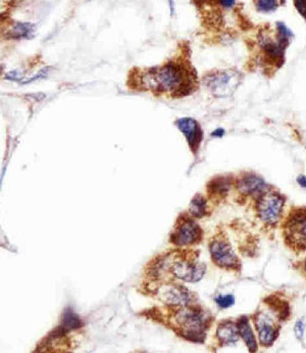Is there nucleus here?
Returning a JSON list of instances; mask_svg holds the SVG:
<instances>
[{
	"mask_svg": "<svg viewBox=\"0 0 306 353\" xmlns=\"http://www.w3.org/2000/svg\"><path fill=\"white\" fill-rule=\"evenodd\" d=\"M183 69L174 64H166L159 68H154L146 72L142 77V83L146 89L157 92L176 91V94H185L190 89L189 82Z\"/></svg>",
	"mask_w": 306,
	"mask_h": 353,
	"instance_id": "nucleus-1",
	"label": "nucleus"
},
{
	"mask_svg": "<svg viewBox=\"0 0 306 353\" xmlns=\"http://www.w3.org/2000/svg\"><path fill=\"white\" fill-rule=\"evenodd\" d=\"M176 325L184 332V336L191 340L201 341L204 337L206 317L196 308L185 307L175 314Z\"/></svg>",
	"mask_w": 306,
	"mask_h": 353,
	"instance_id": "nucleus-2",
	"label": "nucleus"
},
{
	"mask_svg": "<svg viewBox=\"0 0 306 353\" xmlns=\"http://www.w3.org/2000/svg\"><path fill=\"white\" fill-rule=\"evenodd\" d=\"M203 82L205 86L217 97H228L231 96L241 82V76L238 72L218 71L208 74Z\"/></svg>",
	"mask_w": 306,
	"mask_h": 353,
	"instance_id": "nucleus-3",
	"label": "nucleus"
},
{
	"mask_svg": "<svg viewBox=\"0 0 306 353\" xmlns=\"http://www.w3.org/2000/svg\"><path fill=\"white\" fill-rule=\"evenodd\" d=\"M285 200L284 198L273 191L261 195L257 201V214L261 221L266 224L274 225L279 222Z\"/></svg>",
	"mask_w": 306,
	"mask_h": 353,
	"instance_id": "nucleus-4",
	"label": "nucleus"
},
{
	"mask_svg": "<svg viewBox=\"0 0 306 353\" xmlns=\"http://www.w3.org/2000/svg\"><path fill=\"white\" fill-rule=\"evenodd\" d=\"M285 238L289 245L299 249L306 247V212L292 214L285 223Z\"/></svg>",
	"mask_w": 306,
	"mask_h": 353,
	"instance_id": "nucleus-5",
	"label": "nucleus"
},
{
	"mask_svg": "<svg viewBox=\"0 0 306 353\" xmlns=\"http://www.w3.org/2000/svg\"><path fill=\"white\" fill-rule=\"evenodd\" d=\"M254 324L258 333V339L262 346H272L279 335V328L275 319L265 311L255 314Z\"/></svg>",
	"mask_w": 306,
	"mask_h": 353,
	"instance_id": "nucleus-6",
	"label": "nucleus"
},
{
	"mask_svg": "<svg viewBox=\"0 0 306 353\" xmlns=\"http://www.w3.org/2000/svg\"><path fill=\"white\" fill-rule=\"evenodd\" d=\"M209 251L214 262L224 268H235L239 264L237 255L226 239H215L209 246Z\"/></svg>",
	"mask_w": 306,
	"mask_h": 353,
	"instance_id": "nucleus-7",
	"label": "nucleus"
},
{
	"mask_svg": "<svg viewBox=\"0 0 306 353\" xmlns=\"http://www.w3.org/2000/svg\"><path fill=\"white\" fill-rule=\"evenodd\" d=\"M157 296L163 303L176 306H186L192 299V295L187 289L182 286L170 284L158 288Z\"/></svg>",
	"mask_w": 306,
	"mask_h": 353,
	"instance_id": "nucleus-8",
	"label": "nucleus"
},
{
	"mask_svg": "<svg viewBox=\"0 0 306 353\" xmlns=\"http://www.w3.org/2000/svg\"><path fill=\"white\" fill-rule=\"evenodd\" d=\"M199 240H201V228L192 220L179 223L171 236V242L178 246L192 245Z\"/></svg>",
	"mask_w": 306,
	"mask_h": 353,
	"instance_id": "nucleus-9",
	"label": "nucleus"
},
{
	"mask_svg": "<svg viewBox=\"0 0 306 353\" xmlns=\"http://www.w3.org/2000/svg\"><path fill=\"white\" fill-rule=\"evenodd\" d=\"M205 265L190 260H179L171 266V272L176 277L189 283L200 280L205 273Z\"/></svg>",
	"mask_w": 306,
	"mask_h": 353,
	"instance_id": "nucleus-10",
	"label": "nucleus"
},
{
	"mask_svg": "<svg viewBox=\"0 0 306 353\" xmlns=\"http://www.w3.org/2000/svg\"><path fill=\"white\" fill-rule=\"evenodd\" d=\"M176 125L185 135L190 149L196 152L202 139V131L197 121L192 118H182L176 122Z\"/></svg>",
	"mask_w": 306,
	"mask_h": 353,
	"instance_id": "nucleus-11",
	"label": "nucleus"
},
{
	"mask_svg": "<svg viewBox=\"0 0 306 353\" xmlns=\"http://www.w3.org/2000/svg\"><path fill=\"white\" fill-rule=\"evenodd\" d=\"M238 188L244 195L256 196L261 195L266 188L265 181L260 177L247 174L242 177L238 181Z\"/></svg>",
	"mask_w": 306,
	"mask_h": 353,
	"instance_id": "nucleus-12",
	"label": "nucleus"
},
{
	"mask_svg": "<svg viewBox=\"0 0 306 353\" xmlns=\"http://www.w3.org/2000/svg\"><path fill=\"white\" fill-rule=\"evenodd\" d=\"M217 337L222 345L235 344L239 339L238 326H236L234 323L230 321L223 322L222 324H220L218 328Z\"/></svg>",
	"mask_w": 306,
	"mask_h": 353,
	"instance_id": "nucleus-13",
	"label": "nucleus"
},
{
	"mask_svg": "<svg viewBox=\"0 0 306 353\" xmlns=\"http://www.w3.org/2000/svg\"><path fill=\"white\" fill-rule=\"evenodd\" d=\"M36 26L32 23L17 22L8 32L7 37L12 39H31L35 35Z\"/></svg>",
	"mask_w": 306,
	"mask_h": 353,
	"instance_id": "nucleus-14",
	"label": "nucleus"
},
{
	"mask_svg": "<svg viewBox=\"0 0 306 353\" xmlns=\"http://www.w3.org/2000/svg\"><path fill=\"white\" fill-rule=\"evenodd\" d=\"M238 330H239V335L242 337L244 342L246 343L249 351L254 352L257 350V343L256 339L253 335V332L251 330V327L249 325L248 319L247 317H241L237 324Z\"/></svg>",
	"mask_w": 306,
	"mask_h": 353,
	"instance_id": "nucleus-15",
	"label": "nucleus"
},
{
	"mask_svg": "<svg viewBox=\"0 0 306 353\" xmlns=\"http://www.w3.org/2000/svg\"><path fill=\"white\" fill-rule=\"evenodd\" d=\"M81 325L82 324H81L79 316L74 311H72L71 309H68L67 311H65V313L63 315L61 332L64 333V332L70 331V330H76L81 327Z\"/></svg>",
	"mask_w": 306,
	"mask_h": 353,
	"instance_id": "nucleus-16",
	"label": "nucleus"
},
{
	"mask_svg": "<svg viewBox=\"0 0 306 353\" xmlns=\"http://www.w3.org/2000/svg\"><path fill=\"white\" fill-rule=\"evenodd\" d=\"M189 211L191 213V215L195 216V217H203L204 215H206V211H207V204L205 199L200 196V195H196L191 203H190V207H189Z\"/></svg>",
	"mask_w": 306,
	"mask_h": 353,
	"instance_id": "nucleus-17",
	"label": "nucleus"
},
{
	"mask_svg": "<svg viewBox=\"0 0 306 353\" xmlns=\"http://www.w3.org/2000/svg\"><path fill=\"white\" fill-rule=\"evenodd\" d=\"M231 182L226 177H218L209 183L208 189L213 195L224 196L229 191Z\"/></svg>",
	"mask_w": 306,
	"mask_h": 353,
	"instance_id": "nucleus-18",
	"label": "nucleus"
},
{
	"mask_svg": "<svg viewBox=\"0 0 306 353\" xmlns=\"http://www.w3.org/2000/svg\"><path fill=\"white\" fill-rule=\"evenodd\" d=\"M255 6L259 12L269 13L275 11L278 8L279 2L278 0H256Z\"/></svg>",
	"mask_w": 306,
	"mask_h": 353,
	"instance_id": "nucleus-19",
	"label": "nucleus"
},
{
	"mask_svg": "<svg viewBox=\"0 0 306 353\" xmlns=\"http://www.w3.org/2000/svg\"><path fill=\"white\" fill-rule=\"evenodd\" d=\"M217 304L222 308H228L232 306L235 302V298L233 295H220L216 298Z\"/></svg>",
	"mask_w": 306,
	"mask_h": 353,
	"instance_id": "nucleus-20",
	"label": "nucleus"
},
{
	"mask_svg": "<svg viewBox=\"0 0 306 353\" xmlns=\"http://www.w3.org/2000/svg\"><path fill=\"white\" fill-rule=\"evenodd\" d=\"M50 70H51V68L46 67V68L40 70V71H39L35 76H33L32 78H30V79H28V80H26V81H23L22 83H23V84H28V83H33V82H35V81H37V80H40V79H44V78H46V77L49 75Z\"/></svg>",
	"mask_w": 306,
	"mask_h": 353,
	"instance_id": "nucleus-21",
	"label": "nucleus"
},
{
	"mask_svg": "<svg viewBox=\"0 0 306 353\" xmlns=\"http://www.w3.org/2000/svg\"><path fill=\"white\" fill-rule=\"evenodd\" d=\"M294 5L298 12L306 20V0H294Z\"/></svg>",
	"mask_w": 306,
	"mask_h": 353,
	"instance_id": "nucleus-22",
	"label": "nucleus"
},
{
	"mask_svg": "<svg viewBox=\"0 0 306 353\" xmlns=\"http://www.w3.org/2000/svg\"><path fill=\"white\" fill-rule=\"evenodd\" d=\"M295 334L297 336V338H302L304 335V324L302 321H299L296 326H295Z\"/></svg>",
	"mask_w": 306,
	"mask_h": 353,
	"instance_id": "nucleus-23",
	"label": "nucleus"
},
{
	"mask_svg": "<svg viewBox=\"0 0 306 353\" xmlns=\"http://www.w3.org/2000/svg\"><path fill=\"white\" fill-rule=\"evenodd\" d=\"M5 78L8 80H11V81H17V80L22 79V75L17 71H11L5 76Z\"/></svg>",
	"mask_w": 306,
	"mask_h": 353,
	"instance_id": "nucleus-24",
	"label": "nucleus"
},
{
	"mask_svg": "<svg viewBox=\"0 0 306 353\" xmlns=\"http://www.w3.org/2000/svg\"><path fill=\"white\" fill-rule=\"evenodd\" d=\"M220 3L222 4L223 7H225L226 9H230L232 8L235 3H236V0H220Z\"/></svg>",
	"mask_w": 306,
	"mask_h": 353,
	"instance_id": "nucleus-25",
	"label": "nucleus"
},
{
	"mask_svg": "<svg viewBox=\"0 0 306 353\" xmlns=\"http://www.w3.org/2000/svg\"><path fill=\"white\" fill-rule=\"evenodd\" d=\"M169 6V10H170V14L174 15L175 11H176V4H175V0H166Z\"/></svg>",
	"mask_w": 306,
	"mask_h": 353,
	"instance_id": "nucleus-26",
	"label": "nucleus"
},
{
	"mask_svg": "<svg viewBox=\"0 0 306 353\" xmlns=\"http://www.w3.org/2000/svg\"><path fill=\"white\" fill-rule=\"evenodd\" d=\"M224 133H225V131H224L222 128H219V129L215 130V131L212 133V135H213V136H217V137H222V136L224 135Z\"/></svg>",
	"mask_w": 306,
	"mask_h": 353,
	"instance_id": "nucleus-27",
	"label": "nucleus"
},
{
	"mask_svg": "<svg viewBox=\"0 0 306 353\" xmlns=\"http://www.w3.org/2000/svg\"><path fill=\"white\" fill-rule=\"evenodd\" d=\"M298 183L302 186V187H306V177H299L297 178Z\"/></svg>",
	"mask_w": 306,
	"mask_h": 353,
	"instance_id": "nucleus-28",
	"label": "nucleus"
},
{
	"mask_svg": "<svg viewBox=\"0 0 306 353\" xmlns=\"http://www.w3.org/2000/svg\"><path fill=\"white\" fill-rule=\"evenodd\" d=\"M281 2H282V3H284V2H285V0H281Z\"/></svg>",
	"mask_w": 306,
	"mask_h": 353,
	"instance_id": "nucleus-29",
	"label": "nucleus"
},
{
	"mask_svg": "<svg viewBox=\"0 0 306 353\" xmlns=\"http://www.w3.org/2000/svg\"><path fill=\"white\" fill-rule=\"evenodd\" d=\"M304 269H305V271H306V261H305V264H304Z\"/></svg>",
	"mask_w": 306,
	"mask_h": 353,
	"instance_id": "nucleus-30",
	"label": "nucleus"
}]
</instances>
